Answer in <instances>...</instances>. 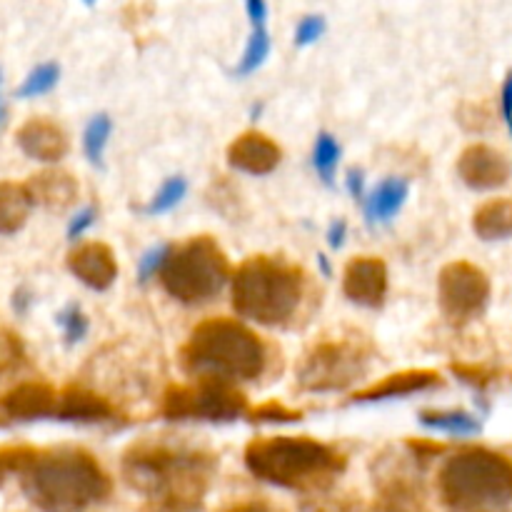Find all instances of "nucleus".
<instances>
[{"label":"nucleus","mask_w":512,"mask_h":512,"mask_svg":"<svg viewBox=\"0 0 512 512\" xmlns=\"http://www.w3.org/2000/svg\"><path fill=\"white\" fill-rule=\"evenodd\" d=\"M420 423L430 430H440L448 435H475L480 433V420L465 410H423Z\"/></svg>","instance_id":"24"},{"label":"nucleus","mask_w":512,"mask_h":512,"mask_svg":"<svg viewBox=\"0 0 512 512\" xmlns=\"http://www.w3.org/2000/svg\"><path fill=\"white\" fill-rule=\"evenodd\" d=\"M375 485L378 498L370 512H430L420 478L400 460H383Z\"/></svg>","instance_id":"11"},{"label":"nucleus","mask_w":512,"mask_h":512,"mask_svg":"<svg viewBox=\"0 0 512 512\" xmlns=\"http://www.w3.org/2000/svg\"><path fill=\"white\" fill-rule=\"evenodd\" d=\"M270 53V35L265 30V25H255L253 35L248 40V48H245L243 58H240L238 68H235V75H250L253 70H258L260 65L265 63Z\"/></svg>","instance_id":"26"},{"label":"nucleus","mask_w":512,"mask_h":512,"mask_svg":"<svg viewBox=\"0 0 512 512\" xmlns=\"http://www.w3.org/2000/svg\"><path fill=\"white\" fill-rule=\"evenodd\" d=\"M170 245H155V248H150L148 253L143 255V258L138 260V280L140 283H148L150 278H153L158 270H163L165 260H168L170 255Z\"/></svg>","instance_id":"34"},{"label":"nucleus","mask_w":512,"mask_h":512,"mask_svg":"<svg viewBox=\"0 0 512 512\" xmlns=\"http://www.w3.org/2000/svg\"><path fill=\"white\" fill-rule=\"evenodd\" d=\"M338 160H340L338 140H335L330 133H320L318 140H315L313 165H315V170H318V175L325 180V183H333V175H335V168H338Z\"/></svg>","instance_id":"27"},{"label":"nucleus","mask_w":512,"mask_h":512,"mask_svg":"<svg viewBox=\"0 0 512 512\" xmlns=\"http://www.w3.org/2000/svg\"><path fill=\"white\" fill-rule=\"evenodd\" d=\"M248 418L253 420V423H295V420L303 418V410L288 408V405L280 403V400H268V403L248 410Z\"/></svg>","instance_id":"32"},{"label":"nucleus","mask_w":512,"mask_h":512,"mask_svg":"<svg viewBox=\"0 0 512 512\" xmlns=\"http://www.w3.org/2000/svg\"><path fill=\"white\" fill-rule=\"evenodd\" d=\"M185 373L215 383L255 380L263 375L268 353L258 335L238 320L210 318L193 328L180 350Z\"/></svg>","instance_id":"4"},{"label":"nucleus","mask_w":512,"mask_h":512,"mask_svg":"<svg viewBox=\"0 0 512 512\" xmlns=\"http://www.w3.org/2000/svg\"><path fill=\"white\" fill-rule=\"evenodd\" d=\"M30 303V295H25V290L20 288L18 293H15V300H13V308L18 310V313H25V308H28Z\"/></svg>","instance_id":"42"},{"label":"nucleus","mask_w":512,"mask_h":512,"mask_svg":"<svg viewBox=\"0 0 512 512\" xmlns=\"http://www.w3.org/2000/svg\"><path fill=\"white\" fill-rule=\"evenodd\" d=\"M510 125V133H512V123H508Z\"/></svg>","instance_id":"45"},{"label":"nucleus","mask_w":512,"mask_h":512,"mask_svg":"<svg viewBox=\"0 0 512 512\" xmlns=\"http://www.w3.org/2000/svg\"><path fill=\"white\" fill-rule=\"evenodd\" d=\"M163 512H178V510H163Z\"/></svg>","instance_id":"44"},{"label":"nucleus","mask_w":512,"mask_h":512,"mask_svg":"<svg viewBox=\"0 0 512 512\" xmlns=\"http://www.w3.org/2000/svg\"><path fill=\"white\" fill-rule=\"evenodd\" d=\"M110 130H113V123H110V118L105 113L95 115V118L88 123V128H85L83 148H85V155H88V160L93 165L103 163V150H105V145H108Z\"/></svg>","instance_id":"25"},{"label":"nucleus","mask_w":512,"mask_h":512,"mask_svg":"<svg viewBox=\"0 0 512 512\" xmlns=\"http://www.w3.org/2000/svg\"><path fill=\"white\" fill-rule=\"evenodd\" d=\"M245 10H248L253 25H265V18H268V5H265L263 0H248Z\"/></svg>","instance_id":"38"},{"label":"nucleus","mask_w":512,"mask_h":512,"mask_svg":"<svg viewBox=\"0 0 512 512\" xmlns=\"http://www.w3.org/2000/svg\"><path fill=\"white\" fill-rule=\"evenodd\" d=\"M230 278L228 255L210 235H198L170 250L160 283L165 293L183 305L210 303Z\"/></svg>","instance_id":"7"},{"label":"nucleus","mask_w":512,"mask_h":512,"mask_svg":"<svg viewBox=\"0 0 512 512\" xmlns=\"http://www.w3.org/2000/svg\"><path fill=\"white\" fill-rule=\"evenodd\" d=\"M348 190L353 198H363L365 190V173L360 168H350L348 170Z\"/></svg>","instance_id":"37"},{"label":"nucleus","mask_w":512,"mask_h":512,"mask_svg":"<svg viewBox=\"0 0 512 512\" xmlns=\"http://www.w3.org/2000/svg\"><path fill=\"white\" fill-rule=\"evenodd\" d=\"M160 413L168 420L230 423L248 415V398L228 383L198 380L195 385H170Z\"/></svg>","instance_id":"9"},{"label":"nucleus","mask_w":512,"mask_h":512,"mask_svg":"<svg viewBox=\"0 0 512 512\" xmlns=\"http://www.w3.org/2000/svg\"><path fill=\"white\" fill-rule=\"evenodd\" d=\"M408 190V183L400 178H388L380 183L365 200V215L370 223H388L408 200Z\"/></svg>","instance_id":"23"},{"label":"nucleus","mask_w":512,"mask_h":512,"mask_svg":"<svg viewBox=\"0 0 512 512\" xmlns=\"http://www.w3.org/2000/svg\"><path fill=\"white\" fill-rule=\"evenodd\" d=\"M500 108H503V118L512 123V73L505 78L503 93H500Z\"/></svg>","instance_id":"39"},{"label":"nucleus","mask_w":512,"mask_h":512,"mask_svg":"<svg viewBox=\"0 0 512 512\" xmlns=\"http://www.w3.org/2000/svg\"><path fill=\"white\" fill-rule=\"evenodd\" d=\"M443 383L440 373L428 368H415V370H403V373H393L388 378L378 380V383H370L365 388H360L358 393L350 395L353 403H380V400L390 398H410L415 393H425V390H433Z\"/></svg>","instance_id":"16"},{"label":"nucleus","mask_w":512,"mask_h":512,"mask_svg":"<svg viewBox=\"0 0 512 512\" xmlns=\"http://www.w3.org/2000/svg\"><path fill=\"white\" fill-rule=\"evenodd\" d=\"M15 140L28 158L40 163H58L68 153V135L48 118H30L28 123L20 125Z\"/></svg>","instance_id":"19"},{"label":"nucleus","mask_w":512,"mask_h":512,"mask_svg":"<svg viewBox=\"0 0 512 512\" xmlns=\"http://www.w3.org/2000/svg\"><path fill=\"white\" fill-rule=\"evenodd\" d=\"M58 325L63 328V338L68 345L80 343L88 335V318L78 305H65L58 313Z\"/></svg>","instance_id":"33"},{"label":"nucleus","mask_w":512,"mask_h":512,"mask_svg":"<svg viewBox=\"0 0 512 512\" xmlns=\"http://www.w3.org/2000/svg\"><path fill=\"white\" fill-rule=\"evenodd\" d=\"M58 78H60V68L55 63L38 65V68H35L33 73L20 83V88L15 90V95H18V98H35V95H43L55 88Z\"/></svg>","instance_id":"28"},{"label":"nucleus","mask_w":512,"mask_h":512,"mask_svg":"<svg viewBox=\"0 0 512 512\" xmlns=\"http://www.w3.org/2000/svg\"><path fill=\"white\" fill-rule=\"evenodd\" d=\"M438 300L440 310L453 323H468L488 308L490 278L478 265L468 260H455L440 270Z\"/></svg>","instance_id":"10"},{"label":"nucleus","mask_w":512,"mask_h":512,"mask_svg":"<svg viewBox=\"0 0 512 512\" xmlns=\"http://www.w3.org/2000/svg\"><path fill=\"white\" fill-rule=\"evenodd\" d=\"M68 268L75 278L93 290H108L118 278V260L105 243H83L68 255Z\"/></svg>","instance_id":"17"},{"label":"nucleus","mask_w":512,"mask_h":512,"mask_svg":"<svg viewBox=\"0 0 512 512\" xmlns=\"http://www.w3.org/2000/svg\"><path fill=\"white\" fill-rule=\"evenodd\" d=\"M228 512H283V510L273 508V505L268 503H243V505H235V508Z\"/></svg>","instance_id":"41"},{"label":"nucleus","mask_w":512,"mask_h":512,"mask_svg":"<svg viewBox=\"0 0 512 512\" xmlns=\"http://www.w3.org/2000/svg\"><path fill=\"white\" fill-rule=\"evenodd\" d=\"M55 420L60 423H83V425H98V423H118L120 413L108 398L93 393L80 385H68V388L58 390V405H55Z\"/></svg>","instance_id":"14"},{"label":"nucleus","mask_w":512,"mask_h":512,"mask_svg":"<svg viewBox=\"0 0 512 512\" xmlns=\"http://www.w3.org/2000/svg\"><path fill=\"white\" fill-rule=\"evenodd\" d=\"M343 293L365 308L383 305L385 293H388V268L383 260L373 255L350 260L343 273Z\"/></svg>","instance_id":"13"},{"label":"nucleus","mask_w":512,"mask_h":512,"mask_svg":"<svg viewBox=\"0 0 512 512\" xmlns=\"http://www.w3.org/2000/svg\"><path fill=\"white\" fill-rule=\"evenodd\" d=\"M440 500L450 512H505L512 505V463L488 448H465L438 473Z\"/></svg>","instance_id":"5"},{"label":"nucleus","mask_w":512,"mask_h":512,"mask_svg":"<svg viewBox=\"0 0 512 512\" xmlns=\"http://www.w3.org/2000/svg\"><path fill=\"white\" fill-rule=\"evenodd\" d=\"M473 230L480 240H508L512 238V200L495 198L480 205L473 215Z\"/></svg>","instance_id":"21"},{"label":"nucleus","mask_w":512,"mask_h":512,"mask_svg":"<svg viewBox=\"0 0 512 512\" xmlns=\"http://www.w3.org/2000/svg\"><path fill=\"white\" fill-rule=\"evenodd\" d=\"M5 123V105H3V100H0V125Z\"/></svg>","instance_id":"43"},{"label":"nucleus","mask_w":512,"mask_h":512,"mask_svg":"<svg viewBox=\"0 0 512 512\" xmlns=\"http://www.w3.org/2000/svg\"><path fill=\"white\" fill-rule=\"evenodd\" d=\"M305 295V273L273 255H253L233 278V308L260 325H283L298 313Z\"/></svg>","instance_id":"6"},{"label":"nucleus","mask_w":512,"mask_h":512,"mask_svg":"<svg viewBox=\"0 0 512 512\" xmlns=\"http://www.w3.org/2000/svg\"><path fill=\"white\" fill-rule=\"evenodd\" d=\"M345 233H348V225H345V220H335L328 230L330 248H340V245L345 243Z\"/></svg>","instance_id":"40"},{"label":"nucleus","mask_w":512,"mask_h":512,"mask_svg":"<svg viewBox=\"0 0 512 512\" xmlns=\"http://www.w3.org/2000/svg\"><path fill=\"white\" fill-rule=\"evenodd\" d=\"M93 223H95V208L90 205V208H83L78 215H75L73 220H70V223H68V238L78 240L80 235H83L85 230H88Z\"/></svg>","instance_id":"36"},{"label":"nucleus","mask_w":512,"mask_h":512,"mask_svg":"<svg viewBox=\"0 0 512 512\" xmlns=\"http://www.w3.org/2000/svg\"><path fill=\"white\" fill-rule=\"evenodd\" d=\"M0 80H3V73H0Z\"/></svg>","instance_id":"46"},{"label":"nucleus","mask_w":512,"mask_h":512,"mask_svg":"<svg viewBox=\"0 0 512 512\" xmlns=\"http://www.w3.org/2000/svg\"><path fill=\"white\" fill-rule=\"evenodd\" d=\"M25 498L43 512H85L110 495L103 465L83 448L38 450L20 473Z\"/></svg>","instance_id":"2"},{"label":"nucleus","mask_w":512,"mask_h":512,"mask_svg":"<svg viewBox=\"0 0 512 512\" xmlns=\"http://www.w3.org/2000/svg\"><path fill=\"white\" fill-rule=\"evenodd\" d=\"M280 158H283V153H280L278 145L265 133H258V130H248V133L238 135L228 148V163L235 170H243L248 175L273 173L280 165Z\"/></svg>","instance_id":"18"},{"label":"nucleus","mask_w":512,"mask_h":512,"mask_svg":"<svg viewBox=\"0 0 512 512\" xmlns=\"http://www.w3.org/2000/svg\"><path fill=\"white\" fill-rule=\"evenodd\" d=\"M58 390L43 380H25L0 398V413L8 420L30 423V420L55 418Z\"/></svg>","instance_id":"12"},{"label":"nucleus","mask_w":512,"mask_h":512,"mask_svg":"<svg viewBox=\"0 0 512 512\" xmlns=\"http://www.w3.org/2000/svg\"><path fill=\"white\" fill-rule=\"evenodd\" d=\"M185 193H188V183H185V178H180L178 175V178L165 180L163 188H160L158 193H155V198L145 205V213L148 215L168 213V210H173L175 205L185 198Z\"/></svg>","instance_id":"30"},{"label":"nucleus","mask_w":512,"mask_h":512,"mask_svg":"<svg viewBox=\"0 0 512 512\" xmlns=\"http://www.w3.org/2000/svg\"><path fill=\"white\" fill-rule=\"evenodd\" d=\"M325 33V18L323 15H308V18L300 20L298 30H295V43L298 45H310Z\"/></svg>","instance_id":"35"},{"label":"nucleus","mask_w":512,"mask_h":512,"mask_svg":"<svg viewBox=\"0 0 512 512\" xmlns=\"http://www.w3.org/2000/svg\"><path fill=\"white\" fill-rule=\"evenodd\" d=\"M218 470V458L208 450L170 440H138L123 455V478L163 510L193 512Z\"/></svg>","instance_id":"1"},{"label":"nucleus","mask_w":512,"mask_h":512,"mask_svg":"<svg viewBox=\"0 0 512 512\" xmlns=\"http://www.w3.org/2000/svg\"><path fill=\"white\" fill-rule=\"evenodd\" d=\"M458 173L463 183L473 190H493L508 183L510 165L503 153L490 145H470L458 160Z\"/></svg>","instance_id":"15"},{"label":"nucleus","mask_w":512,"mask_h":512,"mask_svg":"<svg viewBox=\"0 0 512 512\" xmlns=\"http://www.w3.org/2000/svg\"><path fill=\"white\" fill-rule=\"evenodd\" d=\"M370 368V350L360 340H323L305 353L298 388L305 393H335L358 383Z\"/></svg>","instance_id":"8"},{"label":"nucleus","mask_w":512,"mask_h":512,"mask_svg":"<svg viewBox=\"0 0 512 512\" xmlns=\"http://www.w3.org/2000/svg\"><path fill=\"white\" fill-rule=\"evenodd\" d=\"M300 512H360V500L350 493H315L313 498L303 500Z\"/></svg>","instance_id":"29"},{"label":"nucleus","mask_w":512,"mask_h":512,"mask_svg":"<svg viewBox=\"0 0 512 512\" xmlns=\"http://www.w3.org/2000/svg\"><path fill=\"white\" fill-rule=\"evenodd\" d=\"M33 198L28 188L13 180H0V235H13L28 220Z\"/></svg>","instance_id":"22"},{"label":"nucleus","mask_w":512,"mask_h":512,"mask_svg":"<svg viewBox=\"0 0 512 512\" xmlns=\"http://www.w3.org/2000/svg\"><path fill=\"white\" fill-rule=\"evenodd\" d=\"M245 465L258 480L288 490L328 493L348 458L338 448L313 438H255L245 448Z\"/></svg>","instance_id":"3"},{"label":"nucleus","mask_w":512,"mask_h":512,"mask_svg":"<svg viewBox=\"0 0 512 512\" xmlns=\"http://www.w3.org/2000/svg\"><path fill=\"white\" fill-rule=\"evenodd\" d=\"M38 450L28 448V445H5L0 448V485L8 475H20L30 465Z\"/></svg>","instance_id":"31"},{"label":"nucleus","mask_w":512,"mask_h":512,"mask_svg":"<svg viewBox=\"0 0 512 512\" xmlns=\"http://www.w3.org/2000/svg\"><path fill=\"white\" fill-rule=\"evenodd\" d=\"M25 188L33 198V205H40L50 213H63L78 200V183L65 170H43V173L33 175Z\"/></svg>","instance_id":"20"}]
</instances>
